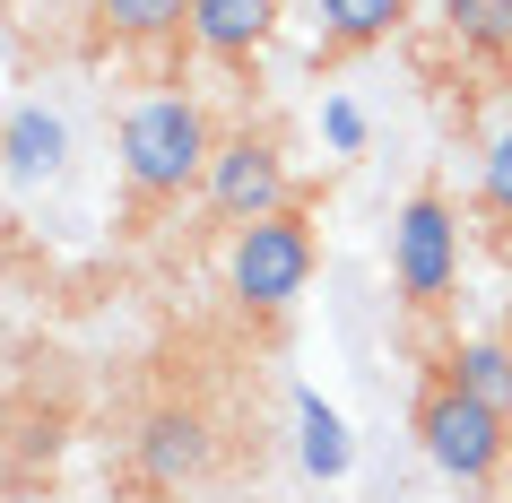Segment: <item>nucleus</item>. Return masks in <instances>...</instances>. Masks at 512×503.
<instances>
[{"mask_svg": "<svg viewBox=\"0 0 512 503\" xmlns=\"http://www.w3.org/2000/svg\"><path fill=\"white\" fill-rule=\"evenodd\" d=\"M209 157H217V131L191 96H139L122 113V183H131L139 209H165V200L200 191Z\"/></svg>", "mask_w": 512, "mask_h": 503, "instance_id": "nucleus-1", "label": "nucleus"}, {"mask_svg": "<svg viewBox=\"0 0 512 503\" xmlns=\"http://www.w3.org/2000/svg\"><path fill=\"white\" fill-rule=\"evenodd\" d=\"M313 261H322L313 217L278 209V217L235 226V243H226V287H235V304L252 321H278V313H296V295L313 287Z\"/></svg>", "mask_w": 512, "mask_h": 503, "instance_id": "nucleus-2", "label": "nucleus"}, {"mask_svg": "<svg viewBox=\"0 0 512 503\" xmlns=\"http://www.w3.org/2000/svg\"><path fill=\"white\" fill-rule=\"evenodd\" d=\"M417 443H426V460L443 477L486 486V477L504 469V451H512V417L495 408V399L460 391L452 373H443V382H426V399H417Z\"/></svg>", "mask_w": 512, "mask_h": 503, "instance_id": "nucleus-3", "label": "nucleus"}, {"mask_svg": "<svg viewBox=\"0 0 512 503\" xmlns=\"http://www.w3.org/2000/svg\"><path fill=\"white\" fill-rule=\"evenodd\" d=\"M200 209H209L226 235H235V226H252V217L296 209V183H287L278 139H261V131H226V139H217L209 174H200Z\"/></svg>", "mask_w": 512, "mask_h": 503, "instance_id": "nucleus-4", "label": "nucleus"}, {"mask_svg": "<svg viewBox=\"0 0 512 503\" xmlns=\"http://www.w3.org/2000/svg\"><path fill=\"white\" fill-rule=\"evenodd\" d=\"M209 469H217L209 408H191V399L139 408V425H131V486L139 495H183V486H200Z\"/></svg>", "mask_w": 512, "mask_h": 503, "instance_id": "nucleus-5", "label": "nucleus"}, {"mask_svg": "<svg viewBox=\"0 0 512 503\" xmlns=\"http://www.w3.org/2000/svg\"><path fill=\"white\" fill-rule=\"evenodd\" d=\"M391 287L408 313H434L460 287V217L443 191H408L400 226H391Z\"/></svg>", "mask_w": 512, "mask_h": 503, "instance_id": "nucleus-6", "label": "nucleus"}, {"mask_svg": "<svg viewBox=\"0 0 512 503\" xmlns=\"http://www.w3.org/2000/svg\"><path fill=\"white\" fill-rule=\"evenodd\" d=\"M278 27V0H191V44L209 61H226V70H252L261 61V44H270Z\"/></svg>", "mask_w": 512, "mask_h": 503, "instance_id": "nucleus-7", "label": "nucleus"}, {"mask_svg": "<svg viewBox=\"0 0 512 503\" xmlns=\"http://www.w3.org/2000/svg\"><path fill=\"white\" fill-rule=\"evenodd\" d=\"M96 44H165L191 27V0H87Z\"/></svg>", "mask_w": 512, "mask_h": 503, "instance_id": "nucleus-8", "label": "nucleus"}, {"mask_svg": "<svg viewBox=\"0 0 512 503\" xmlns=\"http://www.w3.org/2000/svg\"><path fill=\"white\" fill-rule=\"evenodd\" d=\"M408 27V0H322V44L330 53H374Z\"/></svg>", "mask_w": 512, "mask_h": 503, "instance_id": "nucleus-9", "label": "nucleus"}, {"mask_svg": "<svg viewBox=\"0 0 512 503\" xmlns=\"http://www.w3.org/2000/svg\"><path fill=\"white\" fill-rule=\"evenodd\" d=\"M443 18L478 61H512V0H443Z\"/></svg>", "mask_w": 512, "mask_h": 503, "instance_id": "nucleus-10", "label": "nucleus"}, {"mask_svg": "<svg viewBox=\"0 0 512 503\" xmlns=\"http://www.w3.org/2000/svg\"><path fill=\"white\" fill-rule=\"evenodd\" d=\"M452 382H460V391H478V399H495V408L512 417V347H504V339L452 347Z\"/></svg>", "mask_w": 512, "mask_h": 503, "instance_id": "nucleus-11", "label": "nucleus"}, {"mask_svg": "<svg viewBox=\"0 0 512 503\" xmlns=\"http://www.w3.org/2000/svg\"><path fill=\"white\" fill-rule=\"evenodd\" d=\"M296 417H304V469L339 477V469H348V434H339V417H330L322 399H296Z\"/></svg>", "mask_w": 512, "mask_h": 503, "instance_id": "nucleus-12", "label": "nucleus"}, {"mask_svg": "<svg viewBox=\"0 0 512 503\" xmlns=\"http://www.w3.org/2000/svg\"><path fill=\"white\" fill-rule=\"evenodd\" d=\"M9 165H18V174H53L61 165V122H44V113L9 122Z\"/></svg>", "mask_w": 512, "mask_h": 503, "instance_id": "nucleus-13", "label": "nucleus"}, {"mask_svg": "<svg viewBox=\"0 0 512 503\" xmlns=\"http://www.w3.org/2000/svg\"><path fill=\"white\" fill-rule=\"evenodd\" d=\"M478 200H486L495 226H512V122L495 131V148H486V165H478Z\"/></svg>", "mask_w": 512, "mask_h": 503, "instance_id": "nucleus-14", "label": "nucleus"}, {"mask_svg": "<svg viewBox=\"0 0 512 503\" xmlns=\"http://www.w3.org/2000/svg\"><path fill=\"white\" fill-rule=\"evenodd\" d=\"M148 503H157V495H148Z\"/></svg>", "mask_w": 512, "mask_h": 503, "instance_id": "nucleus-15", "label": "nucleus"}]
</instances>
